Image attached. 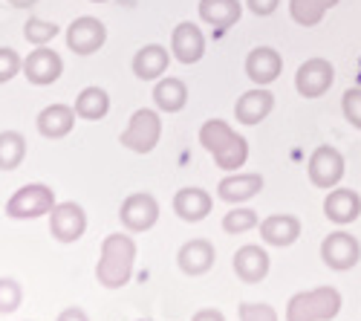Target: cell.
Here are the masks:
<instances>
[{
  "label": "cell",
  "instance_id": "obj_1",
  "mask_svg": "<svg viewBox=\"0 0 361 321\" xmlns=\"http://www.w3.org/2000/svg\"><path fill=\"white\" fill-rule=\"evenodd\" d=\"M200 142L223 171H237L249 159V142L223 119H208L200 128Z\"/></svg>",
  "mask_w": 361,
  "mask_h": 321
},
{
  "label": "cell",
  "instance_id": "obj_2",
  "mask_svg": "<svg viewBox=\"0 0 361 321\" xmlns=\"http://www.w3.org/2000/svg\"><path fill=\"white\" fill-rule=\"evenodd\" d=\"M133 264H136V243L122 231H116V235H107L102 241L96 278L107 289H122L133 275Z\"/></svg>",
  "mask_w": 361,
  "mask_h": 321
},
{
  "label": "cell",
  "instance_id": "obj_3",
  "mask_svg": "<svg viewBox=\"0 0 361 321\" xmlns=\"http://www.w3.org/2000/svg\"><path fill=\"white\" fill-rule=\"evenodd\" d=\"M341 313V293L336 286H318L298 293L286 304V321H333Z\"/></svg>",
  "mask_w": 361,
  "mask_h": 321
},
{
  "label": "cell",
  "instance_id": "obj_4",
  "mask_svg": "<svg viewBox=\"0 0 361 321\" xmlns=\"http://www.w3.org/2000/svg\"><path fill=\"white\" fill-rule=\"evenodd\" d=\"M159 139H162V119H159V113L150 107H139L130 116L122 136H118L122 148H128L133 154H150L159 145Z\"/></svg>",
  "mask_w": 361,
  "mask_h": 321
},
{
  "label": "cell",
  "instance_id": "obj_5",
  "mask_svg": "<svg viewBox=\"0 0 361 321\" xmlns=\"http://www.w3.org/2000/svg\"><path fill=\"white\" fill-rule=\"evenodd\" d=\"M52 209H55V191L44 183H29L18 188L6 202V214L12 220H35L49 214Z\"/></svg>",
  "mask_w": 361,
  "mask_h": 321
},
{
  "label": "cell",
  "instance_id": "obj_6",
  "mask_svg": "<svg viewBox=\"0 0 361 321\" xmlns=\"http://www.w3.org/2000/svg\"><path fill=\"white\" fill-rule=\"evenodd\" d=\"M336 81V67L326 58H310L298 67L295 73V87L304 99H321Z\"/></svg>",
  "mask_w": 361,
  "mask_h": 321
},
{
  "label": "cell",
  "instance_id": "obj_7",
  "mask_svg": "<svg viewBox=\"0 0 361 321\" xmlns=\"http://www.w3.org/2000/svg\"><path fill=\"white\" fill-rule=\"evenodd\" d=\"M307 171H310V183L315 188H336L344 177V157L333 148V145H321V148L312 151L310 162H307Z\"/></svg>",
  "mask_w": 361,
  "mask_h": 321
},
{
  "label": "cell",
  "instance_id": "obj_8",
  "mask_svg": "<svg viewBox=\"0 0 361 321\" xmlns=\"http://www.w3.org/2000/svg\"><path fill=\"white\" fill-rule=\"evenodd\" d=\"M49 231L58 243H75L87 231V214L78 202H55L49 212Z\"/></svg>",
  "mask_w": 361,
  "mask_h": 321
},
{
  "label": "cell",
  "instance_id": "obj_9",
  "mask_svg": "<svg viewBox=\"0 0 361 321\" xmlns=\"http://www.w3.org/2000/svg\"><path fill=\"white\" fill-rule=\"evenodd\" d=\"M104 41H107V26L93 15H81L67 26V47L75 55H93L104 47Z\"/></svg>",
  "mask_w": 361,
  "mask_h": 321
},
{
  "label": "cell",
  "instance_id": "obj_10",
  "mask_svg": "<svg viewBox=\"0 0 361 321\" xmlns=\"http://www.w3.org/2000/svg\"><path fill=\"white\" fill-rule=\"evenodd\" d=\"M321 258L329 269L347 272L361 260V243L353 235H347V231H333V235L324 238V243H321Z\"/></svg>",
  "mask_w": 361,
  "mask_h": 321
},
{
  "label": "cell",
  "instance_id": "obj_11",
  "mask_svg": "<svg viewBox=\"0 0 361 321\" xmlns=\"http://www.w3.org/2000/svg\"><path fill=\"white\" fill-rule=\"evenodd\" d=\"M64 73V61L61 55L49 47H38L32 49L26 58H23V75L29 84L35 87H47V84H55Z\"/></svg>",
  "mask_w": 361,
  "mask_h": 321
},
{
  "label": "cell",
  "instance_id": "obj_12",
  "mask_svg": "<svg viewBox=\"0 0 361 321\" xmlns=\"http://www.w3.org/2000/svg\"><path fill=\"white\" fill-rule=\"evenodd\" d=\"M118 217H122V226L130 229V231H147V229H154L157 220H159V202H157L154 194L136 191L122 202Z\"/></svg>",
  "mask_w": 361,
  "mask_h": 321
},
{
  "label": "cell",
  "instance_id": "obj_13",
  "mask_svg": "<svg viewBox=\"0 0 361 321\" xmlns=\"http://www.w3.org/2000/svg\"><path fill=\"white\" fill-rule=\"evenodd\" d=\"M171 55L176 58L179 64H197L200 58L205 55V35L202 29L191 20H183L173 26L171 32Z\"/></svg>",
  "mask_w": 361,
  "mask_h": 321
},
{
  "label": "cell",
  "instance_id": "obj_14",
  "mask_svg": "<svg viewBox=\"0 0 361 321\" xmlns=\"http://www.w3.org/2000/svg\"><path fill=\"white\" fill-rule=\"evenodd\" d=\"M281 73H283V58H281V52L275 47H255L246 55V75L257 87H266V84L278 81Z\"/></svg>",
  "mask_w": 361,
  "mask_h": 321
},
{
  "label": "cell",
  "instance_id": "obj_15",
  "mask_svg": "<svg viewBox=\"0 0 361 321\" xmlns=\"http://www.w3.org/2000/svg\"><path fill=\"white\" fill-rule=\"evenodd\" d=\"M275 110V96L266 90V87H255V90H246L234 104V116L240 125H260L269 113Z\"/></svg>",
  "mask_w": 361,
  "mask_h": 321
},
{
  "label": "cell",
  "instance_id": "obj_16",
  "mask_svg": "<svg viewBox=\"0 0 361 321\" xmlns=\"http://www.w3.org/2000/svg\"><path fill=\"white\" fill-rule=\"evenodd\" d=\"M171 52L162 44H147L133 55V75L139 81H159L168 73Z\"/></svg>",
  "mask_w": 361,
  "mask_h": 321
},
{
  "label": "cell",
  "instance_id": "obj_17",
  "mask_svg": "<svg viewBox=\"0 0 361 321\" xmlns=\"http://www.w3.org/2000/svg\"><path fill=\"white\" fill-rule=\"evenodd\" d=\"M176 260H179V269H183L185 275H191V278H194V275H205L208 269L214 267L217 252H214V246L208 243V241L194 238V241H188L183 249H179Z\"/></svg>",
  "mask_w": 361,
  "mask_h": 321
},
{
  "label": "cell",
  "instance_id": "obj_18",
  "mask_svg": "<svg viewBox=\"0 0 361 321\" xmlns=\"http://www.w3.org/2000/svg\"><path fill=\"white\" fill-rule=\"evenodd\" d=\"M234 272L240 281L246 284H257L269 275V255L266 249L255 246V243H246L234 252Z\"/></svg>",
  "mask_w": 361,
  "mask_h": 321
},
{
  "label": "cell",
  "instance_id": "obj_19",
  "mask_svg": "<svg viewBox=\"0 0 361 321\" xmlns=\"http://www.w3.org/2000/svg\"><path fill=\"white\" fill-rule=\"evenodd\" d=\"M212 202L214 200L205 188L188 186V188H179L173 194V212L183 220H188V223H200V220L208 217V212H212Z\"/></svg>",
  "mask_w": 361,
  "mask_h": 321
},
{
  "label": "cell",
  "instance_id": "obj_20",
  "mask_svg": "<svg viewBox=\"0 0 361 321\" xmlns=\"http://www.w3.org/2000/svg\"><path fill=\"white\" fill-rule=\"evenodd\" d=\"M324 214L326 220H333L338 226L353 223L361 214V197L353 188H333L324 200Z\"/></svg>",
  "mask_w": 361,
  "mask_h": 321
},
{
  "label": "cell",
  "instance_id": "obj_21",
  "mask_svg": "<svg viewBox=\"0 0 361 321\" xmlns=\"http://www.w3.org/2000/svg\"><path fill=\"white\" fill-rule=\"evenodd\" d=\"M38 133L44 139H64L75 125V110L67 104H49L38 113Z\"/></svg>",
  "mask_w": 361,
  "mask_h": 321
},
{
  "label": "cell",
  "instance_id": "obj_22",
  "mask_svg": "<svg viewBox=\"0 0 361 321\" xmlns=\"http://www.w3.org/2000/svg\"><path fill=\"white\" fill-rule=\"evenodd\" d=\"M260 238L269 246H292L300 238V220L292 214H272L260 223Z\"/></svg>",
  "mask_w": 361,
  "mask_h": 321
},
{
  "label": "cell",
  "instance_id": "obj_23",
  "mask_svg": "<svg viewBox=\"0 0 361 321\" xmlns=\"http://www.w3.org/2000/svg\"><path fill=\"white\" fill-rule=\"evenodd\" d=\"M263 191V177L260 174H231V177L220 180L217 186V197L226 202H243L252 200Z\"/></svg>",
  "mask_w": 361,
  "mask_h": 321
},
{
  "label": "cell",
  "instance_id": "obj_24",
  "mask_svg": "<svg viewBox=\"0 0 361 321\" xmlns=\"http://www.w3.org/2000/svg\"><path fill=\"white\" fill-rule=\"evenodd\" d=\"M154 104L162 113H179L188 104V87L183 78H173V75H162L154 87Z\"/></svg>",
  "mask_w": 361,
  "mask_h": 321
},
{
  "label": "cell",
  "instance_id": "obj_25",
  "mask_svg": "<svg viewBox=\"0 0 361 321\" xmlns=\"http://www.w3.org/2000/svg\"><path fill=\"white\" fill-rule=\"evenodd\" d=\"M200 18L214 26V29H228L240 20V15H243V6H240V0H200L197 6Z\"/></svg>",
  "mask_w": 361,
  "mask_h": 321
},
{
  "label": "cell",
  "instance_id": "obj_26",
  "mask_svg": "<svg viewBox=\"0 0 361 321\" xmlns=\"http://www.w3.org/2000/svg\"><path fill=\"white\" fill-rule=\"evenodd\" d=\"M75 116L78 119H87V122H102L104 116L110 113V96L102 87H84L75 99Z\"/></svg>",
  "mask_w": 361,
  "mask_h": 321
},
{
  "label": "cell",
  "instance_id": "obj_27",
  "mask_svg": "<svg viewBox=\"0 0 361 321\" xmlns=\"http://www.w3.org/2000/svg\"><path fill=\"white\" fill-rule=\"evenodd\" d=\"M341 0H289V15L298 26H318L324 15Z\"/></svg>",
  "mask_w": 361,
  "mask_h": 321
},
{
  "label": "cell",
  "instance_id": "obj_28",
  "mask_svg": "<svg viewBox=\"0 0 361 321\" xmlns=\"http://www.w3.org/2000/svg\"><path fill=\"white\" fill-rule=\"evenodd\" d=\"M26 157V139L18 131L0 133V171H15Z\"/></svg>",
  "mask_w": 361,
  "mask_h": 321
},
{
  "label": "cell",
  "instance_id": "obj_29",
  "mask_svg": "<svg viewBox=\"0 0 361 321\" xmlns=\"http://www.w3.org/2000/svg\"><path fill=\"white\" fill-rule=\"evenodd\" d=\"M58 35V23L52 20H44V18H29L23 23V38L35 47H47L52 38Z\"/></svg>",
  "mask_w": 361,
  "mask_h": 321
},
{
  "label": "cell",
  "instance_id": "obj_30",
  "mask_svg": "<svg viewBox=\"0 0 361 321\" xmlns=\"http://www.w3.org/2000/svg\"><path fill=\"white\" fill-rule=\"evenodd\" d=\"M260 220H257V212L255 209H234L223 217V229L228 231V235H243V231L255 229Z\"/></svg>",
  "mask_w": 361,
  "mask_h": 321
},
{
  "label": "cell",
  "instance_id": "obj_31",
  "mask_svg": "<svg viewBox=\"0 0 361 321\" xmlns=\"http://www.w3.org/2000/svg\"><path fill=\"white\" fill-rule=\"evenodd\" d=\"M20 301H23L20 284L15 278H0V313H4V315L15 313L20 307Z\"/></svg>",
  "mask_w": 361,
  "mask_h": 321
},
{
  "label": "cell",
  "instance_id": "obj_32",
  "mask_svg": "<svg viewBox=\"0 0 361 321\" xmlns=\"http://www.w3.org/2000/svg\"><path fill=\"white\" fill-rule=\"evenodd\" d=\"M18 73H23V58L12 47H0V84L12 81Z\"/></svg>",
  "mask_w": 361,
  "mask_h": 321
},
{
  "label": "cell",
  "instance_id": "obj_33",
  "mask_svg": "<svg viewBox=\"0 0 361 321\" xmlns=\"http://www.w3.org/2000/svg\"><path fill=\"white\" fill-rule=\"evenodd\" d=\"M240 321H278V313L272 304H263V301H246L240 304Z\"/></svg>",
  "mask_w": 361,
  "mask_h": 321
},
{
  "label": "cell",
  "instance_id": "obj_34",
  "mask_svg": "<svg viewBox=\"0 0 361 321\" xmlns=\"http://www.w3.org/2000/svg\"><path fill=\"white\" fill-rule=\"evenodd\" d=\"M341 110H344V119L361 131V87H350L341 96Z\"/></svg>",
  "mask_w": 361,
  "mask_h": 321
},
{
  "label": "cell",
  "instance_id": "obj_35",
  "mask_svg": "<svg viewBox=\"0 0 361 321\" xmlns=\"http://www.w3.org/2000/svg\"><path fill=\"white\" fill-rule=\"evenodd\" d=\"M249 9L257 15V18H269V15H275L278 6H281V0H246Z\"/></svg>",
  "mask_w": 361,
  "mask_h": 321
},
{
  "label": "cell",
  "instance_id": "obj_36",
  "mask_svg": "<svg viewBox=\"0 0 361 321\" xmlns=\"http://www.w3.org/2000/svg\"><path fill=\"white\" fill-rule=\"evenodd\" d=\"M55 321H90V318L81 307H67V310H61V315H58Z\"/></svg>",
  "mask_w": 361,
  "mask_h": 321
},
{
  "label": "cell",
  "instance_id": "obj_37",
  "mask_svg": "<svg viewBox=\"0 0 361 321\" xmlns=\"http://www.w3.org/2000/svg\"><path fill=\"white\" fill-rule=\"evenodd\" d=\"M191 321H226V315H223L220 310H214V307H205V310L194 313V318H191Z\"/></svg>",
  "mask_w": 361,
  "mask_h": 321
},
{
  "label": "cell",
  "instance_id": "obj_38",
  "mask_svg": "<svg viewBox=\"0 0 361 321\" xmlns=\"http://www.w3.org/2000/svg\"><path fill=\"white\" fill-rule=\"evenodd\" d=\"M38 4V0H9V6H15V9H32Z\"/></svg>",
  "mask_w": 361,
  "mask_h": 321
},
{
  "label": "cell",
  "instance_id": "obj_39",
  "mask_svg": "<svg viewBox=\"0 0 361 321\" xmlns=\"http://www.w3.org/2000/svg\"><path fill=\"white\" fill-rule=\"evenodd\" d=\"M90 4H107V0H90Z\"/></svg>",
  "mask_w": 361,
  "mask_h": 321
},
{
  "label": "cell",
  "instance_id": "obj_40",
  "mask_svg": "<svg viewBox=\"0 0 361 321\" xmlns=\"http://www.w3.org/2000/svg\"><path fill=\"white\" fill-rule=\"evenodd\" d=\"M139 321H150V318H139Z\"/></svg>",
  "mask_w": 361,
  "mask_h": 321
}]
</instances>
